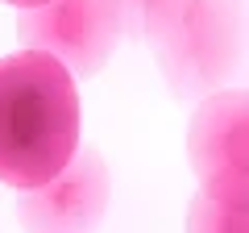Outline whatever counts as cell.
Listing matches in <instances>:
<instances>
[{
    "label": "cell",
    "mask_w": 249,
    "mask_h": 233,
    "mask_svg": "<svg viewBox=\"0 0 249 233\" xmlns=\"http://www.w3.org/2000/svg\"><path fill=\"white\" fill-rule=\"evenodd\" d=\"M79 146L75 75L46 50L0 58V183L25 192L67 167Z\"/></svg>",
    "instance_id": "cell-1"
},
{
    "label": "cell",
    "mask_w": 249,
    "mask_h": 233,
    "mask_svg": "<svg viewBox=\"0 0 249 233\" xmlns=\"http://www.w3.org/2000/svg\"><path fill=\"white\" fill-rule=\"evenodd\" d=\"M4 4H13V9H34V4H46V0H4Z\"/></svg>",
    "instance_id": "cell-8"
},
{
    "label": "cell",
    "mask_w": 249,
    "mask_h": 233,
    "mask_svg": "<svg viewBox=\"0 0 249 233\" xmlns=\"http://www.w3.org/2000/svg\"><path fill=\"white\" fill-rule=\"evenodd\" d=\"M187 154L199 175V192L216 200H245L249 192V104L245 92H216L199 100L191 129H187Z\"/></svg>",
    "instance_id": "cell-4"
},
{
    "label": "cell",
    "mask_w": 249,
    "mask_h": 233,
    "mask_svg": "<svg viewBox=\"0 0 249 233\" xmlns=\"http://www.w3.org/2000/svg\"><path fill=\"white\" fill-rule=\"evenodd\" d=\"M162 71L178 92H208L232 75L241 58L237 0H170L145 25Z\"/></svg>",
    "instance_id": "cell-2"
},
{
    "label": "cell",
    "mask_w": 249,
    "mask_h": 233,
    "mask_svg": "<svg viewBox=\"0 0 249 233\" xmlns=\"http://www.w3.org/2000/svg\"><path fill=\"white\" fill-rule=\"evenodd\" d=\"M166 4H170V0H124V9H129V13H142V21H145V25H150V21L154 17H158V13L162 9H166Z\"/></svg>",
    "instance_id": "cell-7"
},
{
    "label": "cell",
    "mask_w": 249,
    "mask_h": 233,
    "mask_svg": "<svg viewBox=\"0 0 249 233\" xmlns=\"http://www.w3.org/2000/svg\"><path fill=\"white\" fill-rule=\"evenodd\" d=\"M124 21H129L124 0H46L21 9L17 38L29 50L54 54L75 79H83L112 58Z\"/></svg>",
    "instance_id": "cell-3"
},
{
    "label": "cell",
    "mask_w": 249,
    "mask_h": 233,
    "mask_svg": "<svg viewBox=\"0 0 249 233\" xmlns=\"http://www.w3.org/2000/svg\"><path fill=\"white\" fill-rule=\"evenodd\" d=\"M245 200H216L199 192L191 200V216H187V233H245Z\"/></svg>",
    "instance_id": "cell-6"
},
{
    "label": "cell",
    "mask_w": 249,
    "mask_h": 233,
    "mask_svg": "<svg viewBox=\"0 0 249 233\" xmlns=\"http://www.w3.org/2000/svg\"><path fill=\"white\" fill-rule=\"evenodd\" d=\"M108 162L96 150L75 146L62 171L21 192L17 221L29 233H88L108 208Z\"/></svg>",
    "instance_id": "cell-5"
}]
</instances>
